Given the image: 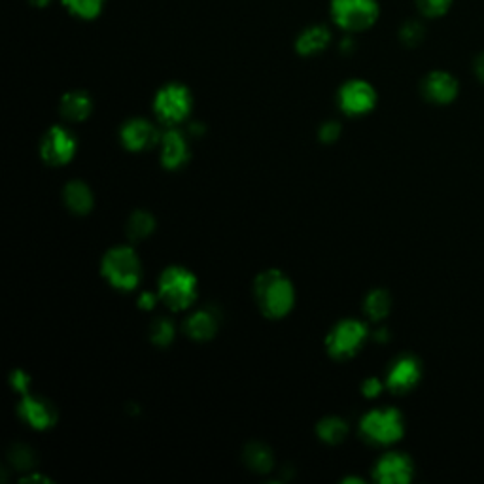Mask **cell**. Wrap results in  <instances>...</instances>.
<instances>
[{
    "instance_id": "1",
    "label": "cell",
    "mask_w": 484,
    "mask_h": 484,
    "mask_svg": "<svg viewBox=\"0 0 484 484\" xmlns=\"http://www.w3.org/2000/svg\"><path fill=\"white\" fill-rule=\"evenodd\" d=\"M256 299L265 316L282 318L294 306V286L280 270H265L256 280Z\"/></svg>"
},
{
    "instance_id": "2",
    "label": "cell",
    "mask_w": 484,
    "mask_h": 484,
    "mask_svg": "<svg viewBox=\"0 0 484 484\" xmlns=\"http://www.w3.org/2000/svg\"><path fill=\"white\" fill-rule=\"evenodd\" d=\"M142 267L139 256L127 246L112 248L103 260V275L118 289H132L141 282Z\"/></svg>"
},
{
    "instance_id": "3",
    "label": "cell",
    "mask_w": 484,
    "mask_h": 484,
    "mask_svg": "<svg viewBox=\"0 0 484 484\" xmlns=\"http://www.w3.org/2000/svg\"><path fill=\"white\" fill-rule=\"evenodd\" d=\"M160 296L172 311H182L197 297V279L184 267H170L161 275Z\"/></svg>"
},
{
    "instance_id": "4",
    "label": "cell",
    "mask_w": 484,
    "mask_h": 484,
    "mask_svg": "<svg viewBox=\"0 0 484 484\" xmlns=\"http://www.w3.org/2000/svg\"><path fill=\"white\" fill-rule=\"evenodd\" d=\"M403 416L396 409H377L361 420V434L373 444H392L403 437Z\"/></svg>"
},
{
    "instance_id": "5",
    "label": "cell",
    "mask_w": 484,
    "mask_h": 484,
    "mask_svg": "<svg viewBox=\"0 0 484 484\" xmlns=\"http://www.w3.org/2000/svg\"><path fill=\"white\" fill-rule=\"evenodd\" d=\"M332 14L344 31L370 29L379 17L377 0H333Z\"/></svg>"
},
{
    "instance_id": "6",
    "label": "cell",
    "mask_w": 484,
    "mask_h": 484,
    "mask_svg": "<svg viewBox=\"0 0 484 484\" xmlns=\"http://www.w3.org/2000/svg\"><path fill=\"white\" fill-rule=\"evenodd\" d=\"M367 339V327L358 320H342L327 337V351L337 360H348L358 354Z\"/></svg>"
},
{
    "instance_id": "7",
    "label": "cell",
    "mask_w": 484,
    "mask_h": 484,
    "mask_svg": "<svg viewBox=\"0 0 484 484\" xmlns=\"http://www.w3.org/2000/svg\"><path fill=\"white\" fill-rule=\"evenodd\" d=\"M153 106H156V114L161 122L169 125L180 123L191 110V95L180 84H169L156 95Z\"/></svg>"
},
{
    "instance_id": "8",
    "label": "cell",
    "mask_w": 484,
    "mask_h": 484,
    "mask_svg": "<svg viewBox=\"0 0 484 484\" xmlns=\"http://www.w3.org/2000/svg\"><path fill=\"white\" fill-rule=\"evenodd\" d=\"M42 158L50 165H65L72 160L76 151V141L72 132L65 127H51L42 139L41 144Z\"/></svg>"
},
{
    "instance_id": "9",
    "label": "cell",
    "mask_w": 484,
    "mask_h": 484,
    "mask_svg": "<svg viewBox=\"0 0 484 484\" xmlns=\"http://www.w3.org/2000/svg\"><path fill=\"white\" fill-rule=\"evenodd\" d=\"M420 377H422L420 361L411 354H405L399 356L396 361H392L388 375H386V386L396 394H405L415 388Z\"/></svg>"
},
{
    "instance_id": "10",
    "label": "cell",
    "mask_w": 484,
    "mask_h": 484,
    "mask_svg": "<svg viewBox=\"0 0 484 484\" xmlns=\"http://www.w3.org/2000/svg\"><path fill=\"white\" fill-rule=\"evenodd\" d=\"M375 103H377L375 89L361 80L348 82L339 91V105L351 115H361L371 112Z\"/></svg>"
},
{
    "instance_id": "11",
    "label": "cell",
    "mask_w": 484,
    "mask_h": 484,
    "mask_svg": "<svg viewBox=\"0 0 484 484\" xmlns=\"http://www.w3.org/2000/svg\"><path fill=\"white\" fill-rule=\"evenodd\" d=\"M413 475L415 468L411 458L401 452L384 454L375 468V479L382 484H406L413 480Z\"/></svg>"
},
{
    "instance_id": "12",
    "label": "cell",
    "mask_w": 484,
    "mask_h": 484,
    "mask_svg": "<svg viewBox=\"0 0 484 484\" xmlns=\"http://www.w3.org/2000/svg\"><path fill=\"white\" fill-rule=\"evenodd\" d=\"M458 80L451 72L444 70L430 72L422 82V95L425 96V101L434 105H451L458 96Z\"/></svg>"
},
{
    "instance_id": "13",
    "label": "cell",
    "mask_w": 484,
    "mask_h": 484,
    "mask_svg": "<svg viewBox=\"0 0 484 484\" xmlns=\"http://www.w3.org/2000/svg\"><path fill=\"white\" fill-rule=\"evenodd\" d=\"M19 416L36 430H46L57 420L53 405L42 397L34 396H25V399L19 403Z\"/></svg>"
},
{
    "instance_id": "14",
    "label": "cell",
    "mask_w": 484,
    "mask_h": 484,
    "mask_svg": "<svg viewBox=\"0 0 484 484\" xmlns=\"http://www.w3.org/2000/svg\"><path fill=\"white\" fill-rule=\"evenodd\" d=\"M160 134L150 122L146 120H131L122 129V141L132 151H142L156 144Z\"/></svg>"
},
{
    "instance_id": "15",
    "label": "cell",
    "mask_w": 484,
    "mask_h": 484,
    "mask_svg": "<svg viewBox=\"0 0 484 484\" xmlns=\"http://www.w3.org/2000/svg\"><path fill=\"white\" fill-rule=\"evenodd\" d=\"M189 158V148L184 134L177 129L167 131L161 137V163L167 169H178L186 165Z\"/></svg>"
},
{
    "instance_id": "16",
    "label": "cell",
    "mask_w": 484,
    "mask_h": 484,
    "mask_svg": "<svg viewBox=\"0 0 484 484\" xmlns=\"http://www.w3.org/2000/svg\"><path fill=\"white\" fill-rule=\"evenodd\" d=\"M186 332L191 339L208 341L218 332V318L215 313L208 311V308H203V311H197L187 318Z\"/></svg>"
},
{
    "instance_id": "17",
    "label": "cell",
    "mask_w": 484,
    "mask_h": 484,
    "mask_svg": "<svg viewBox=\"0 0 484 484\" xmlns=\"http://www.w3.org/2000/svg\"><path fill=\"white\" fill-rule=\"evenodd\" d=\"M63 197H65V205L68 206L70 212H74V215H87V212L93 208V193L80 180L67 184Z\"/></svg>"
},
{
    "instance_id": "18",
    "label": "cell",
    "mask_w": 484,
    "mask_h": 484,
    "mask_svg": "<svg viewBox=\"0 0 484 484\" xmlns=\"http://www.w3.org/2000/svg\"><path fill=\"white\" fill-rule=\"evenodd\" d=\"M91 99L84 91H70L61 101V114L68 122H84L91 114Z\"/></svg>"
},
{
    "instance_id": "19",
    "label": "cell",
    "mask_w": 484,
    "mask_h": 484,
    "mask_svg": "<svg viewBox=\"0 0 484 484\" xmlns=\"http://www.w3.org/2000/svg\"><path fill=\"white\" fill-rule=\"evenodd\" d=\"M244 460L246 466L258 473H267L275 466L273 452L263 443H250L244 451Z\"/></svg>"
},
{
    "instance_id": "20",
    "label": "cell",
    "mask_w": 484,
    "mask_h": 484,
    "mask_svg": "<svg viewBox=\"0 0 484 484\" xmlns=\"http://www.w3.org/2000/svg\"><path fill=\"white\" fill-rule=\"evenodd\" d=\"M329 31L325 27L306 29L297 41V51L303 55H315L329 44Z\"/></svg>"
},
{
    "instance_id": "21",
    "label": "cell",
    "mask_w": 484,
    "mask_h": 484,
    "mask_svg": "<svg viewBox=\"0 0 484 484\" xmlns=\"http://www.w3.org/2000/svg\"><path fill=\"white\" fill-rule=\"evenodd\" d=\"M156 229V220L146 210H137L132 212V216L127 222V235L132 241H142L150 237Z\"/></svg>"
},
{
    "instance_id": "22",
    "label": "cell",
    "mask_w": 484,
    "mask_h": 484,
    "mask_svg": "<svg viewBox=\"0 0 484 484\" xmlns=\"http://www.w3.org/2000/svg\"><path fill=\"white\" fill-rule=\"evenodd\" d=\"M392 308V297L386 289H373L365 299V313L371 320H382L388 316Z\"/></svg>"
},
{
    "instance_id": "23",
    "label": "cell",
    "mask_w": 484,
    "mask_h": 484,
    "mask_svg": "<svg viewBox=\"0 0 484 484\" xmlns=\"http://www.w3.org/2000/svg\"><path fill=\"white\" fill-rule=\"evenodd\" d=\"M348 434V425L339 416H327L318 424V435L324 443L337 444L341 443Z\"/></svg>"
},
{
    "instance_id": "24",
    "label": "cell",
    "mask_w": 484,
    "mask_h": 484,
    "mask_svg": "<svg viewBox=\"0 0 484 484\" xmlns=\"http://www.w3.org/2000/svg\"><path fill=\"white\" fill-rule=\"evenodd\" d=\"M105 0H63V5L78 17L91 19L101 12Z\"/></svg>"
},
{
    "instance_id": "25",
    "label": "cell",
    "mask_w": 484,
    "mask_h": 484,
    "mask_svg": "<svg viewBox=\"0 0 484 484\" xmlns=\"http://www.w3.org/2000/svg\"><path fill=\"white\" fill-rule=\"evenodd\" d=\"M399 38H401V42L409 48L420 46L425 38V29L420 22H406L399 31Z\"/></svg>"
},
{
    "instance_id": "26",
    "label": "cell",
    "mask_w": 484,
    "mask_h": 484,
    "mask_svg": "<svg viewBox=\"0 0 484 484\" xmlns=\"http://www.w3.org/2000/svg\"><path fill=\"white\" fill-rule=\"evenodd\" d=\"M415 3L425 17H441L451 10L454 0H415Z\"/></svg>"
},
{
    "instance_id": "27",
    "label": "cell",
    "mask_w": 484,
    "mask_h": 484,
    "mask_svg": "<svg viewBox=\"0 0 484 484\" xmlns=\"http://www.w3.org/2000/svg\"><path fill=\"white\" fill-rule=\"evenodd\" d=\"M174 337V325L170 320L167 318H160L151 324V341L160 344V346H167Z\"/></svg>"
},
{
    "instance_id": "28",
    "label": "cell",
    "mask_w": 484,
    "mask_h": 484,
    "mask_svg": "<svg viewBox=\"0 0 484 484\" xmlns=\"http://www.w3.org/2000/svg\"><path fill=\"white\" fill-rule=\"evenodd\" d=\"M10 458H12V461L15 463V468H22V470L31 468L32 463H34V460H32V451L27 449V447H22V444H17L15 451H14V454H12Z\"/></svg>"
},
{
    "instance_id": "29",
    "label": "cell",
    "mask_w": 484,
    "mask_h": 484,
    "mask_svg": "<svg viewBox=\"0 0 484 484\" xmlns=\"http://www.w3.org/2000/svg\"><path fill=\"white\" fill-rule=\"evenodd\" d=\"M341 134V125L337 122H327L320 129V139L324 142H335Z\"/></svg>"
},
{
    "instance_id": "30",
    "label": "cell",
    "mask_w": 484,
    "mask_h": 484,
    "mask_svg": "<svg viewBox=\"0 0 484 484\" xmlns=\"http://www.w3.org/2000/svg\"><path fill=\"white\" fill-rule=\"evenodd\" d=\"M382 390V384L377 380V379H370V380H365L363 384V394L367 397H375L377 394H380Z\"/></svg>"
},
{
    "instance_id": "31",
    "label": "cell",
    "mask_w": 484,
    "mask_h": 484,
    "mask_svg": "<svg viewBox=\"0 0 484 484\" xmlns=\"http://www.w3.org/2000/svg\"><path fill=\"white\" fill-rule=\"evenodd\" d=\"M473 72H475V76H477V80H479L480 84H484V51L479 53V55L475 57V61H473Z\"/></svg>"
},
{
    "instance_id": "32",
    "label": "cell",
    "mask_w": 484,
    "mask_h": 484,
    "mask_svg": "<svg viewBox=\"0 0 484 484\" xmlns=\"http://www.w3.org/2000/svg\"><path fill=\"white\" fill-rule=\"evenodd\" d=\"M14 386L19 390V392H27V386H29V379L22 373V371H15L14 375Z\"/></svg>"
},
{
    "instance_id": "33",
    "label": "cell",
    "mask_w": 484,
    "mask_h": 484,
    "mask_svg": "<svg viewBox=\"0 0 484 484\" xmlns=\"http://www.w3.org/2000/svg\"><path fill=\"white\" fill-rule=\"evenodd\" d=\"M141 306H142V308H151V306H153V296H151V294H144V296L141 297Z\"/></svg>"
},
{
    "instance_id": "34",
    "label": "cell",
    "mask_w": 484,
    "mask_h": 484,
    "mask_svg": "<svg viewBox=\"0 0 484 484\" xmlns=\"http://www.w3.org/2000/svg\"><path fill=\"white\" fill-rule=\"evenodd\" d=\"M31 3L36 6H44V5H50V0H31Z\"/></svg>"
}]
</instances>
